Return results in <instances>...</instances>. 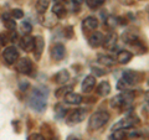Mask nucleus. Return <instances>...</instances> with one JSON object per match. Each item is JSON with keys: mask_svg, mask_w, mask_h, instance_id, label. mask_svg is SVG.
<instances>
[{"mask_svg": "<svg viewBox=\"0 0 149 140\" xmlns=\"http://www.w3.org/2000/svg\"><path fill=\"white\" fill-rule=\"evenodd\" d=\"M47 97H49V89L46 87L35 88L29 99V104L31 109L37 112V113L44 112L46 109V105H47Z\"/></svg>", "mask_w": 149, "mask_h": 140, "instance_id": "f257e3e1", "label": "nucleus"}, {"mask_svg": "<svg viewBox=\"0 0 149 140\" xmlns=\"http://www.w3.org/2000/svg\"><path fill=\"white\" fill-rule=\"evenodd\" d=\"M109 120V114L104 110H100V112H96L91 115L90 120H88V129L91 132H95V130H98L102 127L108 123Z\"/></svg>", "mask_w": 149, "mask_h": 140, "instance_id": "f03ea898", "label": "nucleus"}, {"mask_svg": "<svg viewBox=\"0 0 149 140\" xmlns=\"http://www.w3.org/2000/svg\"><path fill=\"white\" fill-rule=\"evenodd\" d=\"M134 94L132 92H124V93H120V94L116 96L114 98H112L109 104L112 108H122V107L127 105L128 103H130L133 99Z\"/></svg>", "mask_w": 149, "mask_h": 140, "instance_id": "7ed1b4c3", "label": "nucleus"}, {"mask_svg": "<svg viewBox=\"0 0 149 140\" xmlns=\"http://www.w3.org/2000/svg\"><path fill=\"white\" fill-rule=\"evenodd\" d=\"M138 123H139V119L137 116H125V118L120 119L119 122L113 124L112 130H125V129H129L134 127V125H137Z\"/></svg>", "mask_w": 149, "mask_h": 140, "instance_id": "20e7f679", "label": "nucleus"}, {"mask_svg": "<svg viewBox=\"0 0 149 140\" xmlns=\"http://www.w3.org/2000/svg\"><path fill=\"white\" fill-rule=\"evenodd\" d=\"M86 114H87V112L85 109H76L74 112H72L71 114L68 115V118L66 120V123L68 125H76V124H80L81 122H83V119L86 118Z\"/></svg>", "mask_w": 149, "mask_h": 140, "instance_id": "39448f33", "label": "nucleus"}, {"mask_svg": "<svg viewBox=\"0 0 149 140\" xmlns=\"http://www.w3.org/2000/svg\"><path fill=\"white\" fill-rule=\"evenodd\" d=\"M3 58L8 64H14L19 60V52L14 46H9L4 50L3 52Z\"/></svg>", "mask_w": 149, "mask_h": 140, "instance_id": "423d86ee", "label": "nucleus"}, {"mask_svg": "<svg viewBox=\"0 0 149 140\" xmlns=\"http://www.w3.org/2000/svg\"><path fill=\"white\" fill-rule=\"evenodd\" d=\"M16 69L22 74H29L32 69V62L30 58L24 57L16 61Z\"/></svg>", "mask_w": 149, "mask_h": 140, "instance_id": "0eeeda50", "label": "nucleus"}, {"mask_svg": "<svg viewBox=\"0 0 149 140\" xmlns=\"http://www.w3.org/2000/svg\"><path fill=\"white\" fill-rule=\"evenodd\" d=\"M44 49H45V40L42 36H36L34 37V56H35V60H40L41 55L44 52Z\"/></svg>", "mask_w": 149, "mask_h": 140, "instance_id": "6e6552de", "label": "nucleus"}, {"mask_svg": "<svg viewBox=\"0 0 149 140\" xmlns=\"http://www.w3.org/2000/svg\"><path fill=\"white\" fill-rule=\"evenodd\" d=\"M66 55V49L62 44H56L52 50H51V57H52L55 61H61Z\"/></svg>", "mask_w": 149, "mask_h": 140, "instance_id": "1a4fd4ad", "label": "nucleus"}, {"mask_svg": "<svg viewBox=\"0 0 149 140\" xmlns=\"http://www.w3.org/2000/svg\"><path fill=\"white\" fill-rule=\"evenodd\" d=\"M95 86H96V77L93 74H88L82 82V91L85 93H88L95 88Z\"/></svg>", "mask_w": 149, "mask_h": 140, "instance_id": "9d476101", "label": "nucleus"}, {"mask_svg": "<svg viewBox=\"0 0 149 140\" xmlns=\"http://www.w3.org/2000/svg\"><path fill=\"white\" fill-rule=\"evenodd\" d=\"M63 99L67 104H72V105H77V104L82 103V96L78 94V93H74V92H68L67 94L63 97Z\"/></svg>", "mask_w": 149, "mask_h": 140, "instance_id": "9b49d317", "label": "nucleus"}, {"mask_svg": "<svg viewBox=\"0 0 149 140\" xmlns=\"http://www.w3.org/2000/svg\"><path fill=\"white\" fill-rule=\"evenodd\" d=\"M116 44H117V35L113 34V32H111V34H108L106 37H103V42H102V45H103L104 49H107V50L114 49Z\"/></svg>", "mask_w": 149, "mask_h": 140, "instance_id": "f8f14e48", "label": "nucleus"}, {"mask_svg": "<svg viewBox=\"0 0 149 140\" xmlns=\"http://www.w3.org/2000/svg\"><path fill=\"white\" fill-rule=\"evenodd\" d=\"M70 78H71V76H70V72L67 69H61L60 72L56 73V76L54 77V81L57 85H65V83H67L70 81Z\"/></svg>", "mask_w": 149, "mask_h": 140, "instance_id": "ddd939ff", "label": "nucleus"}, {"mask_svg": "<svg viewBox=\"0 0 149 140\" xmlns=\"http://www.w3.org/2000/svg\"><path fill=\"white\" fill-rule=\"evenodd\" d=\"M102 42H103V35L98 31L93 32V34L88 37V44H90L91 47H98V46L102 45Z\"/></svg>", "mask_w": 149, "mask_h": 140, "instance_id": "4468645a", "label": "nucleus"}, {"mask_svg": "<svg viewBox=\"0 0 149 140\" xmlns=\"http://www.w3.org/2000/svg\"><path fill=\"white\" fill-rule=\"evenodd\" d=\"M98 26V20L95 16H88L82 22V27L86 30H95Z\"/></svg>", "mask_w": 149, "mask_h": 140, "instance_id": "2eb2a0df", "label": "nucleus"}, {"mask_svg": "<svg viewBox=\"0 0 149 140\" xmlns=\"http://www.w3.org/2000/svg\"><path fill=\"white\" fill-rule=\"evenodd\" d=\"M52 14L56 17L61 19V17L66 16L67 11H66V8H65V5L62 3H56V4H54V6H52Z\"/></svg>", "mask_w": 149, "mask_h": 140, "instance_id": "dca6fc26", "label": "nucleus"}, {"mask_svg": "<svg viewBox=\"0 0 149 140\" xmlns=\"http://www.w3.org/2000/svg\"><path fill=\"white\" fill-rule=\"evenodd\" d=\"M20 46L22 50L31 51L34 49V37H31L30 35H25L20 41Z\"/></svg>", "mask_w": 149, "mask_h": 140, "instance_id": "f3484780", "label": "nucleus"}, {"mask_svg": "<svg viewBox=\"0 0 149 140\" xmlns=\"http://www.w3.org/2000/svg\"><path fill=\"white\" fill-rule=\"evenodd\" d=\"M111 85H109V82H107V81H103V82H101L98 87H97V93H98V96L101 97H107L111 93Z\"/></svg>", "mask_w": 149, "mask_h": 140, "instance_id": "a211bd4d", "label": "nucleus"}, {"mask_svg": "<svg viewBox=\"0 0 149 140\" xmlns=\"http://www.w3.org/2000/svg\"><path fill=\"white\" fill-rule=\"evenodd\" d=\"M133 57V53L129 52L127 50H123V51H119L118 55H117V61L120 63V64H125L128 63L130 60Z\"/></svg>", "mask_w": 149, "mask_h": 140, "instance_id": "6ab92c4d", "label": "nucleus"}, {"mask_svg": "<svg viewBox=\"0 0 149 140\" xmlns=\"http://www.w3.org/2000/svg\"><path fill=\"white\" fill-rule=\"evenodd\" d=\"M3 21H4V25H5L6 29H9L10 31H14L16 29V21L15 19L11 17L10 14H4L3 15Z\"/></svg>", "mask_w": 149, "mask_h": 140, "instance_id": "aec40b11", "label": "nucleus"}, {"mask_svg": "<svg viewBox=\"0 0 149 140\" xmlns=\"http://www.w3.org/2000/svg\"><path fill=\"white\" fill-rule=\"evenodd\" d=\"M41 22H42V25L46 27H54L57 24V17H56L54 14L52 15H45L42 17V20H41Z\"/></svg>", "mask_w": 149, "mask_h": 140, "instance_id": "412c9836", "label": "nucleus"}, {"mask_svg": "<svg viewBox=\"0 0 149 140\" xmlns=\"http://www.w3.org/2000/svg\"><path fill=\"white\" fill-rule=\"evenodd\" d=\"M98 62L101 64H103L106 67H111L114 64V58H112L111 56H107V55H98Z\"/></svg>", "mask_w": 149, "mask_h": 140, "instance_id": "4be33fe9", "label": "nucleus"}, {"mask_svg": "<svg viewBox=\"0 0 149 140\" xmlns=\"http://www.w3.org/2000/svg\"><path fill=\"white\" fill-rule=\"evenodd\" d=\"M122 78L128 83V85H134V82L137 81L136 73H134L133 71H130V69H127V71H124V72H123Z\"/></svg>", "mask_w": 149, "mask_h": 140, "instance_id": "5701e85b", "label": "nucleus"}, {"mask_svg": "<svg viewBox=\"0 0 149 140\" xmlns=\"http://www.w3.org/2000/svg\"><path fill=\"white\" fill-rule=\"evenodd\" d=\"M125 137H127L125 130H113V133L109 135L108 139L109 140H124Z\"/></svg>", "mask_w": 149, "mask_h": 140, "instance_id": "b1692460", "label": "nucleus"}, {"mask_svg": "<svg viewBox=\"0 0 149 140\" xmlns=\"http://www.w3.org/2000/svg\"><path fill=\"white\" fill-rule=\"evenodd\" d=\"M49 8V0H37L36 3V10L40 14H44Z\"/></svg>", "mask_w": 149, "mask_h": 140, "instance_id": "393cba45", "label": "nucleus"}, {"mask_svg": "<svg viewBox=\"0 0 149 140\" xmlns=\"http://www.w3.org/2000/svg\"><path fill=\"white\" fill-rule=\"evenodd\" d=\"M85 1L87 4V6L91 9H97L104 4V0H85Z\"/></svg>", "mask_w": 149, "mask_h": 140, "instance_id": "a878e982", "label": "nucleus"}, {"mask_svg": "<svg viewBox=\"0 0 149 140\" xmlns=\"http://www.w3.org/2000/svg\"><path fill=\"white\" fill-rule=\"evenodd\" d=\"M20 30H21V32H22L24 35H29L30 32L32 31V26H31L30 22L22 21V22H21V25H20Z\"/></svg>", "mask_w": 149, "mask_h": 140, "instance_id": "bb28decb", "label": "nucleus"}, {"mask_svg": "<svg viewBox=\"0 0 149 140\" xmlns=\"http://www.w3.org/2000/svg\"><path fill=\"white\" fill-rule=\"evenodd\" d=\"M68 92H71V87H61L55 92V96L57 98H63Z\"/></svg>", "mask_w": 149, "mask_h": 140, "instance_id": "cd10ccee", "label": "nucleus"}, {"mask_svg": "<svg viewBox=\"0 0 149 140\" xmlns=\"http://www.w3.org/2000/svg\"><path fill=\"white\" fill-rule=\"evenodd\" d=\"M55 113L58 118H62V116H65V114H66V108H65L62 104H57L55 107Z\"/></svg>", "mask_w": 149, "mask_h": 140, "instance_id": "c85d7f7f", "label": "nucleus"}, {"mask_svg": "<svg viewBox=\"0 0 149 140\" xmlns=\"http://www.w3.org/2000/svg\"><path fill=\"white\" fill-rule=\"evenodd\" d=\"M106 24L108 25L109 27H114V26H117L119 24V20L117 17H114V16H108L107 17V20H106Z\"/></svg>", "mask_w": 149, "mask_h": 140, "instance_id": "c756f323", "label": "nucleus"}, {"mask_svg": "<svg viewBox=\"0 0 149 140\" xmlns=\"http://www.w3.org/2000/svg\"><path fill=\"white\" fill-rule=\"evenodd\" d=\"M11 15L14 19H22L24 17V12H22L21 9H14L11 11Z\"/></svg>", "mask_w": 149, "mask_h": 140, "instance_id": "7c9ffc66", "label": "nucleus"}, {"mask_svg": "<svg viewBox=\"0 0 149 140\" xmlns=\"http://www.w3.org/2000/svg\"><path fill=\"white\" fill-rule=\"evenodd\" d=\"M128 86H129L128 83L125 82L123 78H120L119 81H118V83H117V89H119V91H124V89H125V88H127Z\"/></svg>", "mask_w": 149, "mask_h": 140, "instance_id": "2f4dec72", "label": "nucleus"}, {"mask_svg": "<svg viewBox=\"0 0 149 140\" xmlns=\"http://www.w3.org/2000/svg\"><path fill=\"white\" fill-rule=\"evenodd\" d=\"M9 41V36L5 34H0V45L1 46H5Z\"/></svg>", "mask_w": 149, "mask_h": 140, "instance_id": "473e14b6", "label": "nucleus"}, {"mask_svg": "<svg viewBox=\"0 0 149 140\" xmlns=\"http://www.w3.org/2000/svg\"><path fill=\"white\" fill-rule=\"evenodd\" d=\"M29 140H46V139L41 134H31L29 137Z\"/></svg>", "mask_w": 149, "mask_h": 140, "instance_id": "72a5a7b5", "label": "nucleus"}, {"mask_svg": "<svg viewBox=\"0 0 149 140\" xmlns=\"http://www.w3.org/2000/svg\"><path fill=\"white\" fill-rule=\"evenodd\" d=\"M92 71H93V76H103V74H106V72L104 71H101L100 68H96V67H93L92 68Z\"/></svg>", "mask_w": 149, "mask_h": 140, "instance_id": "f704fd0d", "label": "nucleus"}, {"mask_svg": "<svg viewBox=\"0 0 149 140\" xmlns=\"http://www.w3.org/2000/svg\"><path fill=\"white\" fill-rule=\"evenodd\" d=\"M27 87H29V82H21L20 83V89L21 91H26Z\"/></svg>", "mask_w": 149, "mask_h": 140, "instance_id": "c9c22d12", "label": "nucleus"}, {"mask_svg": "<svg viewBox=\"0 0 149 140\" xmlns=\"http://www.w3.org/2000/svg\"><path fill=\"white\" fill-rule=\"evenodd\" d=\"M138 135H139L138 130H133V132H130V133L128 134V137H129V138H137Z\"/></svg>", "mask_w": 149, "mask_h": 140, "instance_id": "e433bc0d", "label": "nucleus"}, {"mask_svg": "<svg viewBox=\"0 0 149 140\" xmlns=\"http://www.w3.org/2000/svg\"><path fill=\"white\" fill-rule=\"evenodd\" d=\"M72 1L74 3V4H77V5H80V4H82L85 0H72Z\"/></svg>", "mask_w": 149, "mask_h": 140, "instance_id": "4c0bfd02", "label": "nucleus"}, {"mask_svg": "<svg viewBox=\"0 0 149 140\" xmlns=\"http://www.w3.org/2000/svg\"><path fill=\"white\" fill-rule=\"evenodd\" d=\"M67 140H80V139H78V138H76V137H70Z\"/></svg>", "mask_w": 149, "mask_h": 140, "instance_id": "58836bf2", "label": "nucleus"}, {"mask_svg": "<svg viewBox=\"0 0 149 140\" xmlns=\"http://www.w3.org/2000/svg\"><path fill=\"white\" fill-rule=\"evenodd\" d=\"M56 1H57V3H61V1H62V0H56Z\"/></svg>", "mask_w": 149, "mask_h": 140, "instance_id": "ea45409f", "label": "nucleus"}, {"mask_svg": "<svg viewBox=\"0 0 149 140\" xmlns=\"http://www.w3.org/2000/svg\"><path fill=\"white\" fill-rule=\"evenodd\" d=\"M52 140H58V139H52Z\"/></svg>", "mask_w": 149, "mask_h": 140, "instance_id": "a19ab883", "label": "nucleus"}, {"mask_svg": "<svg viewBox=\"0 0 149 140\" xmlns=\"http://www.w3.org/2000/svg\"><path fill=\"white\" fill-rule=\"evenodd\" d=\"M92 140H97V139H92Z\"/></svg>", "mask_w": 149, "mask_h": 140, "instance_id": "79ce46f5", "label": "nucleus"}]
</instances>
